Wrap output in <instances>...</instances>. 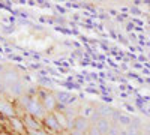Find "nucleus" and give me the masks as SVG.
Here are the masks:
<instances>
[{
	"instance_id": "f257e3e1",
	"label": "nucleus",
	"mask_w": 150,
	"mask_h": 135,
	"mask_svg": "<svg viewBox=\"0 0 150 135\" xmlns=\"http://www.w3.org/2000/svg\"><path fill=\"white\" fill-rule=\"evenodd\" d=\"M20 102V105L24 108V111H26V114L35 117L36 120H39L42 122L44 117L47 116V111H45V108L42 107L41 101H39V98H38L36 95L32 96V95H23L20 99H17Z\"/></svg>"
},
{
	"instance_id": "f03ea898",
	"label": "nucleus",
	"mask_w": 150,
	"mask_h": 135,
	"mask_svg": "<svg viewBox=\"0 0 150 135\" xmlns=\"http://www.w3.org/2000/svg\"><path fill=\"white\" fill-rule=\"evenodd\" d=\"M36 96L39 98V101H41V104L45 108L47 113H54L56 110H57V99H56V96H54V92L39 89Z\"/></svg>"
},
{
	"instance_id": "7ed1b4c3",
	"label": "nucleus",
	"mask_w": 150,
	"mask_h": 135,
	"mask_svg": "<svg viewBox=\"0 0 150 135\" xmlns=\"http://www.w3.org/2000/svg\"><path fill=\"white\" fill-rule=\"evenodd\" d=\"M42 128L50 135H60V134H63V129L60 128V125H59V122H57L54 113H47V116L42 120Z\"/></svg>"
},
{
	"instance_id": "20e7f679",
	"label": "nucleus",
	"mask_w": 150,
	"mask_h": 135,
	"mask_svg": "<svg viewBox=\"0 0 150 135\" xmlns=\"http://www.w3.org/2000/svg\"><path fill=\"white\" fill-rule=\"evenodd\" d=\"M17 116V107L15 101H11L6 96H0V117L11 119Z\"/></svg>"
},
{
	"instance_id": "39448f33",
	"label": "nucleus",
	"mask_w": 150,
	"mask_h": 135,
	"mask_svg": "<svg viewBox=\"0 0 150 135\" xmlns=\"http://www.w3.org/2000/svg\"><path fill=\"white\" fill-rule=\"evenodd\" d=\"M54 96L57 99V105H62L65 108H72L78 102V98L66 90H54Z\"/></svg>"
},
{
	"instance_id": "423d86ee",
	"label": "nucleus",
	"mask_w": 150,
	"mask_h": 135,
	"mask_svg": "<svg viewBox=\"0 0 150 135\" xmlns=\"http://www.w3.org/2000/svg\"><path fill=\"white\" fill-rule=\"evenodd\" d=\"M8 122V128L11 129V132L14 135H27V129L23 123V119L21 117H11V119H6Z\"/></svg>"
},
{
	"instance_id": "0eeeda50",
	"label": "nucleus",
	"mask_w": 150,
	"mask_h": 135,
	"mask_svg": "<svg viewBox=\"0 0 150 135\" xmlns=\"http://www.w3.org/2000/svg\"><path fill=\"white\" fill-rule=\"evenodd\" d=\"M23 123H24V126H26L27 132H29V131H39V129H44V128H42V122L36 120L35 117H32V116H29V114H26V116L23 117Z\"/></svg>"
},
{
	"instance_id": "6e6552de",
	"label": "nucleus",
	"mask_w": 150,
	"mask_h": 135,
	"mask_svg": "<svg viewBox=\"0 0 150 135\" xmlns=\"http://www.w3.org/2000/svg\"><path fill=\"white\" fill-rule=\"evenodd\" d=\"M90 126H92L90 122L87 120V119H84V117H81V116L74 119V129L81 132V134H87V132H89V129H90Z\"/></svg>"
},
{
	"instance_id": "1a4fd4ad",
	"label": "nucleus",
	"mask_w": 150,
	"mask_h": 135,
	"mask_svg": "<svg viewBox=\"0 0 150 135\" xmlns=\"http://www.w3.org/2000/svg\"><path fill=\"white\" fill-rule=\"evenodd\" d=\"M93 126H96V129L102 135H108V132L112 128V123H111V120H108V119H99Z\"/></svg>"
},
{
	"instance_id": "9d476101",
	"label": "nucleus",
	"mask_w": 150,
	"mask_h": 135,
	"mask_svg": "<svg viewBox=\"0 0 150 135\" xmlns=\"http://www.w3.org/2000/svg\"><path fill=\"white\" fill-rule=\"evenodd\" d=\"M95 110H96L95 105L86 102V104H83V105L78 108V116H81V117H84V119H87V120H90V117H92L93 113H95Z\"/></svg>"
},
{
	"instance_id": "9b49d317",
	"label": "nucleus",
	"mask_w": 150,
	"mask_h": 135,
	"mask_svg": "<svg viewBox=\"0 0 150 135\" xmlns=\"http://www.w3.org/2000/svg\"><path fill=\"white\" fill-rule=\"evenodd\" d=\"M95 107H96L98 114L101 116V119H108V120L111 119V114H112V111H114V108H111L107 104H98Z\"/></svg>"
},
{
	"instance_id": "f8f14e48",
	"label": "nucleus",
	"mask_w": 150,
	"mask_h": 135,
	"mask_svg": "<svg viewBox=\"0 0 150 135\" xmlns=\"http://www.w3.org/2000/svg\"><path fill=\"white\" fill-rule=\"evenodd\" d=\"M38 86H39V89H42V90L54 92V83L50 80L47 75H41L39 78H38Z\"/></svg>"
},
{
	"instance_id": "ddd939ff",
	"label": "nucleus",
	"mask_w": 150,
	"mask_h": 135,
	"mask_svg": "<svg viewBox=\"0 0 150 135\" xmlns=\"http://www.w3.org/2000/svg\"><path fill=\"white\" fill-rule=\"evenodd\" d=\"M137 122H138V120L132 119V125L125 129V135H143L141 126H140V123H137Z\"/></svg>"
},
{
	"instance_id": "4468645a",
	"label": "nucleus",
	"mask_w": 150,
	"mask_h": 135,
	"mask_svg": "<svg viewBox=\"0 0 150 135\" xmlns=\"http://www.w3.org/2000/svg\"><path fill=\"white\" fill-rule=\"evenodd\" d=\"M6 65H0V95H5V80H3V72Z\"/></svg>"
},
{
	"instance_id": "2eb2a0df",
	"label": "nucleus",
	"mask_w": 150,
	"mask_h": 135,
	"mask_svg": "<svg viewBox=\"0 0 150 135\" xmlns=\"http://www.w3.org/2000/svg\"><path fill=\"white\" fill-rule=\"evenodd\" d=\"M27 135H50V134L44 129H39V131H29Z\"/></svg>"
},
{
	"instance_id": "dca6fc26",
	"label": "nucleus",
	"mask_w": 150,
	"mask_h": 135,
	"mask_svg": "<svg viewBox=\"0 0 150 135\" xmlns=\"http://www.w3.org/2000/svg\"><path fill=\"white\" fill-rule=\"evenodd\" d=\"M86 135H102V134H101V132H99V131L96 129V126H90L89 132H87Z\"/></svg>"
},
{
	"instance_id": "f3484780",
	"label": "nucleus",
	"mask_w": 150,
	"mask_h": 135,
	"mask_svg": "<svg viewBox=\"0 0 150 135\" xmlns=\"http://www.w3.org/2000/svg\"><path fill=\"white\" fill-rule=\"evenodd\" d=\"M68 134H69V135H86V134H81V132H78V131H75V129L69 131Z\"/></svg>"
},
{
	"instance_id": "a211bd4d",
	"label": "nucleus",
	"mask_w": 150,
	"mask_h": 135,
	"mask_svg": "<svg viewBox=\"0 0 150 135\" xmlns=\"http://www.w3.org/2000/svg\"><path fill=\"white\" fill-rule=\"evenodd\" d=\"M0 135H14V134L9 132V131H3V129H0Z\"/></svg>"
},
{
	"instance_id": "6ab92c4d",
	"label": "nucleus",
	"mask_w": 150,
	"mask_h": 135,
	"mask_svg": "<svg viewBox=\"0 0 150 135\" xmlns=\"http://www.w3.org/2000/svg\"><path fill=\"white\" fill-rule=\"evenodd\" d=\"M143 135H150V131H146V132H144Z\"/></svg>"
},
{
	"instance_id": "aec40b11",
	"label": "nucleus",
	"mask_w": 150,
	"mask_h": 135,
	"mask_svg": "<svg viewBox=\"0 0 150 135\" xmlns=\"http://www.w3.org/2000/svg\"><path fill=\"white\" fill-rule=\"evenodd\" d=\"M0 119H3V117H0Z\"/></svg>"
},
{
	"instance_id": "412c9836",
	"label": "nucleus",
	"mask_w": 150,
	"mask_h": 135,
	"mask_svg": "<svg viewBox=\"0 0 150 135\" xmlns=\"http://www.w3.org/2000/svg\"><path fill=\"white\" fill-rule=\"evenodd\" d=\"M0 96H2V95H0Z\"/></svg>"
}]
</instances>
